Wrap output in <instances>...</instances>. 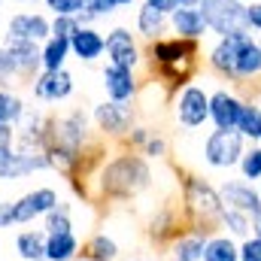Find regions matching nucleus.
<instances>
[{"instance_id":"obj_11","label":"nucleus","mask_w":261,"mask_h":261,"mask_svg":"<svg viewBox=\"0 0 261 261\" xmlns=\"http://www.w3.org/2000/svg\"><path fill=\"white\" fill-rule=\"evenodd\" d=\"M146 61L140 43H137V34H130V28L125 24H116L110 34H107V64L125 67V70H140Z\"/></svg>"},{"instance_id":"obj_52","label":"nucleus","mask_w":261,"mask_h":261,"mask_svg":"<svg viewBox=\"0 0 261 261\" xmlns=\"http://www.w3.org/2000/svg\"><path fill=\"white\" fill-rule=\"evenodd\" d=\"M258 143H261V128H258Z\"/></svg>"},{"instance_id":"obj_57","label":"nucleus","mask_w":261,"mask_h":261,"mask_svg":"<svg viewBox=\"0 0 261 261\" xmlns=\"http://www.w3.org/2000/svg\"><path fill=\"white\" fill-rule=\"evenodd\" d=\"M170 261H176V258H170Z\"/></svg>"},{"instance_id":"obj_6","label":"nucleus","mask_w":261,"mask_h":261,"mask_svg":"<svg viewBox=\"0 0 261 261\" xmlns=\"http://www.w3.org/2000/svg\"><path fill=\"white\" fill-rule=\"evenodd\" d=\"M246 146H249V140L240 130H216L213 128L203 137V149L200 152H203L206 167H213V170H234L240 164Z\"/></svg>"},{"instance_id":"obj_22","label":"nucleus","mask_w":261,"mask_h":261,"mask_svg":"<svg viewBox=\"0 0 261 261\" xmlns=\"http://www.w3.org/2000/svg\"><path fill=\"white\" fill-rule=\"evenodd\" d=\"M170 34L173 37H182V40H203L210 31L203 24V15L200 9H173L170 12Z\"/></svg>"},{"instance_id":"obj_4","label":"nucleus","mask_w":261,"mask_h":261,"mask_svg":"<svg viewBox=\"0 0 261 261\" xmlns=\"http://www.w3.org/2000/svg\"><path fill=\"white\" fill-rule=\"evenodd\" d=\"M49 143H58V146H64L70 152H79V155H94L100 149L97 137H94L91 116L85 110H70L64 116H52Z\"/></svg>"},{"instance_id":"obj_31","label":"nucleus","mask_w":261,"mask_h":261,"mask_svg":"<svg viewBox=\"0 0 261 261\" xmlns=\"http://www.w3.org/2000/svg\"><path fill=\"white\" fill-rule=\"evenodd\" d=\"M130 3H134V0H88L85 9L79 12V24H94L97 18H107V15L125 9Z\"/></svg>"},{"instance_id":"obj_40","label":"nucleus","mask_w":261,"mask_h":261,"mask_svg":"<svg viewBox=\"0 0 261 261\" xmlns=\"http://www.w3.org/2000/svg\"><path fill=\"white\" fill-rule=\"evenodd\" d=\"M152 137V128H146V125H134L130 128V134L122 140L125 143V149H134V152H140L143 146H146V140Z\"/></svg>"},{"instance_id":"obj_53","label":"nucleus","mask_w":261,"mask_h":261,"mask_svg":"<svg viewBox=\"0 0 261 261\" xmlns=\"http://www.w3.org/2000/svg\"><path fill=\"white\" fill-rule=\"evenodd\" d=\"M76 261H85V258H76Z\"/></svg>"},{"instance_id":"obj_51","label":"nucleus","mask_w":261,"mask_h":261,"mask_svg":"<svg viewBox=\"0 0 261 261\" xmlns=\"http://www.w3.org/2000/svg\"><path fill=\"white\" fill-rule=\"evenodd\" d=\"M0 40H3V24H0Z\"/></svg>"},{"instance_id":"obj_41","label":"nucleus","mask_w":261,"mask_h":261,"mask_svg":"<svg viewBox=\"0 0 261 261\" xmlns=\"http://www.w3.org/2000/svg\"><path fill=\"white\" fill-rule=\"evenodd\" d=\"M240 261H261V237L249 234L246 240H240Z\"/></svg>"},{"instance_id":"obj_19","label":"nucleus","mask_w":261,"mask_h":261,"mask_svg":"<svg viewBox=\"0 0 261 261\" xmlns=\"http://www.w3.org/2000/svg\"><path fill=\"white\" fill-rule=\"evenodd\" d=\"M219 195H222V203L225 206H231V210H243V213H255L261 203V192L255 182H249V179H225L222 186H219Z\"/></svg>"},{"instance_id":"obj_35","label":"nucleus","mask_w":261,"mask_h":261,"mask_svg":"<svg viewBox=\"0 0 261 261\" xmlns=\"http://www.w3.org/2000/svg\"><path fill=\"white\" fill-rule=\"evenodd\" d=\"M237 170H240L243 179H249V182L258 186L261 182V143H249V146H246V152H243Z\"/></svg>"},{"instance_id":"obj_8","label":"nucleus","mask_w":261,"mask_h":261,"mask_svg":"<svg viewBox=\"0 0 261 261\" xmlns=\"http://www.w3.org/2000/svg\"><path fill=\"white\" fill-rule=\"evenodd\" d=\"M91 125L103 140H125L130 128L137 125V107L119 103V100H100L91 107Z\"/></svg>"},{"instance_id":"obj_23","label":"nucleus","mask_w":261,"mask_h":261,"mask_svg":"<svg viewBox=\"0 0 261 261\" xmlns=\"http://www.w3.org/2000/svg\"><path fill=\"white\" fill-rule=\"evenodd\" d=\"M79 258H85V261H119L122 258V246H119V240H116L113 234L97 231V234H91V237L82 243Z\"/></svg>"},{"instance_id":"obj_17","label":"nucleus","mask_w":261,"mask_h":261,"mask_svg":"<svg viewBox=\"0 0 261 261\" xmlns=\"http://www.w3.org/2000/svg\"><path fill=\"white\" fill-rule=\"evenodd\" d=\"M210 234H216V231L200 228V225H189L182 234H176V237L167 243L170 258H176V261H203V249H206Z\"/></svg>"},{"instance_id":"obj_30","label":"nucleus","mask_w":261,"mask_h":261,"mask_svg":"<svg viewBox=\"0 0 261 261\" xmlns=\"http://www.w3.org/2000/svg\"><path fill=\"white\" fill-rule=\"evenodd\" d=\"M219 228H222L225 234H231L234 240H246V237L252 234V222H249V213H243V210H231V206H225V210H222Z\"/></svg>"},{"instance_id":"obj_24","label":"nucleus","mask_w":261,"mask_h":261,"mask_svg":"<svg viewBox=\"0 0 261 261\" xmlns=\"http://www.w3.org/2000/svg\"><path fill=\"white\" fill-rule=\"evenodd\" d=\"M167 31H170V15H164V12H158L146 3L137 9V34L146 43H155V40L167 37Z\"/></svg>"},{"instance_id":"obj_20","label":"nucleus","mask_w":261,"mask_h":261,"mask_svg":"<svg viewBox=\"0 0 261 261\" xmlns=\"http://www.w3.org/2000/svg\"><path fill=\"white\" fill-rule=\"evenodd\" d=\"M189 228V219L182 213V206H161L152 219H149V237L161 246H167L176 234H182Z\"/></svg>"},{"instance_id":"obj_45","label":"nucleus","mask_w":261,"mask_h":261,"mask_svg":"<svg viewBox=\"0 0 261 261\" xmlns=\"http://www.w3.org/2000/svg\"><path fill=\"white\" fill-rule=\"evenodd\" d=\"M15 146V125H0V149Z\"/></svg>"},{"instance_id":"obj_26","label":"nucleus","mask_w":261,"mask_h":261,"mask_svg":"<svg viewBox=\"0 0 261 261\" xmlns=\"http://www.w3.org/2000/svg\"><path fill=\"white\" fill-rule=\"evenodd\" d=\"M15 252L21 261H46V231L43 228H24L15 237Z\"/></svg>"},{"instance_id":"obj_56","label":"nucleus","mask_w":261,"mask_h":261,"mask_svg":"<svg viewBox=\"0 0 261 261\" xmlns=\"http://www.w3.org/2000/svg\"><path fill=\"white\" fill-rule=\"evenodd\" d=\"M243 3H249V0H243Z\"/></svg>"},{"instance_id":"obj_9","label":"nucleus","mask_w":261,"mask_h":261,"mask_svg":"<svg viewBox=\"0 0 261 261\" xmlns=\"http://www.w3.org/2000/svg\"><path fill=\"white\" fill-rule=\"evenodd\" d=\"M58 203H61L58 189H52V186H37V189H31V192H24L21 197L12 200L15 225H34L37 219L43 222V216L52 213Z\"/></svg>"},{"instance_id":"obj_48","label":"nucleus","mask_w":261,"mask_h":261,"mask_svg":"<svg viewBox=\"0 0 261 261\" xmlns=\"http://www.w3.org/2000/svg\"><path fill=\"white\" fill-rule=\"evenodd\" d=\"M130 261H158V258H130Z\"/></svg>"},{"instance_id":"obj_54","label":"nucleus","mask_w":261,"mask_h":261,"mask_svg":"<svg viewBox=\"0 0 261 261\" xmlns=\"http://www.w3.org/2000/svg\"><path fill=\"white\" fill-rule=\"evenodd\" d=\"M258 192H261V182H258Z\"/></svg>"},{"instance_id":"obj_2","label":"nucleus","mask_w":261,"mask_h":261,"mask_svg":"<svg viewBox=\"0 0 261 261\" xmlns=\"http://www.w3.org/2000/svg\"><path fill=\"white\" fill-rule=\"evenodd\" d=\"M149 61H152V79L164 85L170 94H176L182 85L195 82L200 67V43L182 40V37H161L149 43Z\"/></svg>"},{"instance_id":"obj_28","label":"nucleus","mask_w":261,"mask_h":261,"mask_svg":"<svg viewBox=\"0 0 261 261\" xmlns=\"http://www.w3.org/2000/svg\"><path fill=\"white\" fill-rule=\"evenodd\" d=\"M15 52V61L21 70V79L34 82L37 73H43V61H40V43H6Z\"/></svg>"},{"instance_id":"obj_25","label":"nucleus","mask_w":261,"mask_h":261,"mask_svg":"<svg viewBox=\"0 0 261 261\" xmlns=\"http://www.w3.org/2000/svg\"><path fill=\"white\" fill-rule=\"evenodd\" d=\"M82 240L76 231L67 234H46V261H76Z\"/></svg>"},{"instance_id":"obj_34","label":"nucleus","mask_w":261,"mask_h":261,"mask_svg":"<svg viewBox=\"0 0 261 261\" xmlns=\"http://www.w3.org/2000/svg\"><path fill=\"white\" fill-rule=\"evenodd\" d=\"M258 128H261V103L246 100V107H243V113H240V122H237V130H240L249 143H258Z\"/></svg>"},{"instance_id":"obj_14","label":"nucleus","mask_w":261,"mask_h":261,"mask_svg":"<svg viewBox=\"0 0 261 261\" xmlns=\"http://www.w3.org/2000/svg\"><path fill=\"white\" fill-rule=\"evenodd\" d=\"M261 79V46L255 34H237V61H234V88H246Z\"/></svg>"},{"instance_id":"obj_5","label":"nucleus","mask_w":261,"mask_h":261,"mask_svg":"<svg viewBox=\"0 0 261 261\" xmlns=\"http://www.w3.org/2000/svg\"><path fill=\"white\" fill-rule=\"evenodd\" d=\"M203 24L213 37H237L246 34V3L243 0H200Z\"/></svg>"},{"instance_id":"obj_36","label":"nucleus","mask_w":261,"mask_h":261,"mask_svg":"<svg viewBox=\"0 0 261 261\" xmlns=\"http://www.w3.org/2000/svg\"><path fill=\"white\" fill-rule=\"evenodd\" d=\"M12 79H21V70H18V61H15V52L3 43L0 46V88H9Z\"/></svg>"},{"instance_id":"obj_49","label":"nucleus","mask_w":261,"mask_h":261,"mask_svg":"<svg viewBox=\"0 0 261 261\" xmlns=\"http://www.w3.org/2000/svg\"><path fill=\"white\" fill-rule=\"evenodd\" d=\"M18 3H37V0H18Z\"/></svg>"},{"instance_id":"obj_32","label":"nucleus","mask_w":261,"mask_h":261,"mask_svg":"<svg viewBox=\"0 0 261 261\" xmlns=\"http://www.w3.org/2000/svg\"><path fill=\"white\" fill-rule=\"evenodd\" d=\"M43 231L46 234H67V231H76L73 228V206L61 200L52 213H46L43 216Z\"/></svg>"},{"instance_id":"obj_16","label":"nucleus","mask_w":261,"mask_h":261,"mask_svg":"<svg viewBox=\"0 0 261 261\" xmlns=\"http://www.w3.org/2000/svg\"><path fill=\"white\" fill-rule=\"evenodd\" d=\"M100 85H103V94L107 100H119V103H134L137 94H140V79L134 70L116 64H103L100 70Z\"/></svg>"},{"instance_id":"obj_46","label":"nucleus","mask_w":261,"mask_h":261,"mask_svg":"<svg viewBox=\"0 0 261 261\" xmlns=\"http://www.w3.org/2000/svg\"><path fill=\"white\" fill-rule=\"evenodd\" d=\"M249 222H252V234H255V237H261V203H258V210L249 216Z\"/></svg>"},{"instance_id":"obj_15","label":"nucleus","mask_w":261,"mask_h":261,"mask_svg":"<svg viewBox=\"0 0 261 261\" xmlns=\"http://www.w3.org/2000/svg\"><path fill=\"white\" fill-rule=\"evenodd\" d=\"M40 170H52L46 152L43 155H24L15 146L0 149V179L3 182H18V179H24L31 173H40Z\"/></svg>"},{"instance_id":"obj_13","label":"nucleus","mask_w":261,"mask_h":261,"mask_svg":"<svg viewBox=\"0 0 261 261\" xmlns=\"http://www.w3.org/2000/svg\"><path fill=\"white\" fill-rule=\"evenodd\" d=\"M73 91H76V79L67 67L64 70H43L31 82V94L40 103H64L73 97Z\"/></svg>"},{"instance_id":"obj_27","label":"nucleus","mask_w":261,"mask_h":261,"mask_svg":"<svg viewBox=\"0 0 261 261\" xmlns=\"http://www.w3.org/2000/svg\"><path fill=\"white\" fill-rule=\"evenodd\" d=\"M203 261H240V243H237L231 234L216 231V234H210V240H206Z\"/></svg>"},{"instance_id":"obj_7","label":"nucleus","mask_w":261,"mask_h":261,"mask_svg":"<svg viewBox=\"0 0 261 261\" xmlns=\"http://www.w3.org/2000/svg\"><path fill=\"white\" fill-rule=\"evenodd\" d=\"M170 107H173L176 125L186 128V130H197L210 122V91H206L200 82L182 85V88L170 97Z\"/></svg>"},{"instance_id":"obj_47","label":"nucleus","mask_w":261,"mask_h":261,"mask_svg":"<svg viewBox=\"0 0 261 261\" xmlns=\"http://www.w3.org/2000/svg\"><path fill=\"white\" fill-rule=\"evenodd\" d=\"M200 0H179V9H197Z\"/></svg>"},{"instance_id":"obj_10","label":"nucleus","mask_w":261,"mask_h":261,"mask_svg":"<svg viewBox=\"0 0 261 261\" xmlns=\"http://www.w3.org/2000/svg\"><path fill=\"white\" fill-rule=\"evenodd\" d=\"M246 107V97L237 88H213L210 91V125L216 130H237L240 113Z\"/></svg>"},{"instance_id":"obj_44","label":"nucleus","mask_w":261,"mask_h":261,"mask_svg":"<svg viewBox=\"0 0 261 261\" xmlns=\"http://www.w3.org/2000/svg\"><path fill=\"white\" fill-rule=\"evenodd\" d=\"M146 6H152V9H158V12H164V15H170L173 9H179V0H143Z\"/></svg>"},{"instance_id":"obj_1","label":"nucleus","mask_w":261,"mask_h":261,"mask_svg":"<svg viewBox=\"0 0 261 261\" xmlns=\"http://www.w3.org/2000/svg\"><path fill=\"white\" fill-rule=\"evenodd\" d=\"M152 182H155L152 161L143 158V155L134 152V149L116 152L110 161H103V164L88 176V186L94 189L91 197L113 200V203H125V200L140 197L143 192L152 189Z\"/></svg>"},{"instance_id":"obj_29","label":"nucleus","mask_w":261,"mask_h":261,"mask_svg":"<svg viewBox=\"0 0 261 261\" xmlns=\"http://www.w3.org/2000/svg\"><path fill=\"white\" fill-rule=\"evenodd\" d=\"M70 58H73V55H70V40L49 37L46 43H40V61H43V70H64Z\"/></svg>"},{"instance_id":"obj_18","label":"nucleus","mask_w":261,"mask_h":261,"mask_svg":"<svg viewBox=\"0 0 261 261\" xmlns=\"http://www.w3.org/2000/svg\"><path fill=\"white\" fill-rule=\"evenodd\" d=\"M70 55L82 64H94L107 55V34H100L94 24H79V31L70 37Z\"/></svg>"},{"instance_id":"obj_3","label":"nucleus","mask_w":261,"mask_h":261,"mask_svg":"<svg viewBox=\"0 0 261 261\" xmlns=\"http://www.w3.org/2000/svg\"><path fill=\"white\" fill-rule=\"evenodd\" d=\"M179 200H182L179 206H182L189 225L219 231V219H222V210H225L219 186H213L200 173H186L182 182H179Z\"/></svg>"},{"instance_id":"obj_37","label":"nucleus","mask_w":261,"mask_h":261,"mask_svg":"<svg viewBox=\"0 0 261 261\" xmlns=\"http://www.w3.org/2000/svg\"><path fill=\"white\" fill-rule=\"evenodd\" d=\"M167 149H170V146H167V140H164L161 134H155V130H152V137L146 140V146L140 149V155H143V158H149V161H161V158H167Z\"/></svg>"},{"instance_id":"obj_39","label":"nucleus","mask_w":261,"mask_h":261,"mask_svg":"<svg viewBox=\"0 0 261 261\" xmlns=\"http://www.w3.org/2000/svg\"><path fill=\"white\" fill-rule=\"evenodd\" d=\"M79 31V18L76 15H52V37L70 40Z\"/></svg>"},{"instance_id":"obj_50","label":"nucleus","mask_w":261,"mask_h":261,"mask_svg":"<svg viewBox=\"0 0 261 261\" xmlns=\"http://www.w3.org/2000/svg\"><path fill=\"white\" fill-rule=\"evenodd\" d=\"M255 40H258V46H261V34H255Z\"/></svg>"},{"instance_id":"obj_21","label":"nucleus","mask_w":261,"mask_h":261,"mask_svg":"<svg viewBox=\"0 0 261 261\" xmlns=\"http://www.w3.org/2000/svg\"><path fill=\"white\" fill-rule=\"evenodd\" d=\"M234 61H237V37H216L206 49V67L219 79L234 85Z\"/></svg>"},{"instance_id":"obj_42","label":"nucleus","mask_w":261,"mask_h":261,"mask_svg":"<svg viewBox=\"0 0 261 261\" xmlns=\"http://www.w3.org/2000/svg\"><path fill=\"white\" fill-rule=\"evenodd\" d=\"M246 28H249V34H261V0L246 3Z\"/></svg>"},{"instance_id":"obj_12","label":"nucleus","mask_w":261,"mask_h":261,"mask_svg":"<svg viewBox=\"0 0 261 261\" xmlns=\"http://www.w3.org/2000/svg\"><path fill=\"white\" fill-rule=\"evenodd\" d=\"M6 43H46L52 37V15L46 12H15L6 21Z\"/></svg>"},{"instance_id":"obj_43","label":"nucleus","mask_w":261,"mask_h":261,"mask_svg":"<svg viewBox=\"0 0 261 261\" xmlns=\"http://www.w3.org/2000/svg\"><path fill=\"white\" fill-rule=\"evenodd\" d=\"M0 228H15V216H12V200L0 203Z\"/></svg>"},{"instance_id":"obj_33","label":"nucleus","mask_w":261,"mask_h":261,"mask_svg":"<svg viewBox=\"0 0 261 261\" xmlns=\"http://www.w3.org/2000/svg\"><path fill=\"white\" fill-rule=\"evenodd\" d=\"M24 110H28L24 100L12 88H0V125H18Z\"/></svg>"},{"instance_id":"obj_38","label":"nucleus","mask_w":261,"mask_h":261,"mask_svg":"<svg viewBox=\"0 0 261 261\" xmlns=\"http://www.w3.org/2000/svg\"><path fill=\"white\" fill-rule=\"evenodd\" d=\"M43 3L52 15H76L79 18V12L85 9L88 0H43Z\"/></svg>"},{"instance_id":"obj_55","label":"nucleus","mask_w":261,"mask_h":261,"mask_svg":"<svg viewBox=\"0 0 261 261\" xmlns=\"http://www.w3.org/2000/svg\"><path fill=\"white\" fill-rule=\"evenodd\" d=\"M0 6H3V0H0Z\"/></svg>"}]
</instances>
